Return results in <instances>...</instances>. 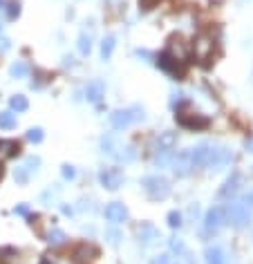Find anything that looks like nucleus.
I'll return each instance as SVG.
<instances>
[{
    "label": "nucleus",
    "mask_w": 253,
    "mask_h": 264,
    "mask_svg": "<svg viewBox=\"0 0 253 264\" xmlns=\"http://www.w3.org/2000/svg\"><path fill=\"white\" fill-rule=\"evenodd\" d=\"M101 148H103L105 155H110L119 164H132L137 159V148L132 143H123L115 134H108V137L101 139Z\"/></svg>",
    "instance_id": "1"
},
{
    "label": "nucleus",
    "mask_w": 253,
    "mask_h": 264,
    "mask_svg": "<svg viewBox=\"0 0 253 264\" xmlns=\"http://www.w3.org/2000/svg\"><path fill=\"white\" fill-rule=\"evenodd\" d=\"M144 108L142 105H130V108H123V110H115L110 114V126L115 130H123V128L132 126V123L144 121Z\"/></svg>",
    "instance_id": "2"
},
{
    "label": "nucleus",
    "mask_w": 253,
    "mask_h": 264,
    "mask_svg": "<svg viewBox=\"0 0 253 264\" xmlns=\"http://www.w3.org/2000/svg\"><path fill=\"white\" fill-rule=\"evenodd\" d=\"M142 186L146 190V195H148L150 199H155V201H161V199H166L168 195H171V182H168L166 177H161V175H148V177H144L142 179Z\"/></svg>",
    "instance_id": "3"
},
{
    "label": "nucleus",
    "mask_w": 253,
    "mask_h": 264,
    "mask_svg": "<svg viewBox=\"0 0 253 264\" xmlns=\"http://www.w3.org/2000/svg\"><path fill=\"white\" fill-rule=\"evenodd\" d=\"M233 161V153L227 148V145H209V157H206V168L211 172H220L227 170Z\"/></svg>",
    "instance_id": "4"
},
{
    "label": "nucleus",
    "mask_w": 253,
    "mask_h": 264,
    "mask_svg": "<svg viewBox=\"0 0 253 264\" xmlns=\"http://www.w3.org/2000/svg\"><path fill=\"white\" fill-rule=\"evenodd\" d=\"M224 211H227V224H231L233 228H246L251 224V211L244 201H233Z\"/></svg>",
    "instance_id": "5"
},
{
    "label": "nucleus",
    "mask_w": 253,
    "mask_h": 264,
    "mask_svg": "<svg viewBox=\"0 0 253 264\" xmlns=\"http://www.w3.org/2000/svg\"><path fill=\"white\" fill-rule=\"evenodd\" d=\"M157 65H159L164 72H168L171 76H175L177 81L184 76V58L177 56L175 52H171V49H166V52L159 54V63Z\"/></svg>",
    "instance_id": "6"
},
{
    "label": "nucleus",
    "mask_w": 253,
    "mask_h": 264,
    "mask_svg": "<svg viewBox=\"0 0 253 264\" xmlns=\"http://www.w3.org/2000/svg\"><path fill=\"white\" fill-rule=\"evenodd\" d=\"M171 166L173 170H175L177 177H188L190 172H193V159H190V148L188 150H179L177 155H173L171 159Z\"/></svg>",
    "instance_id": "7"
},
{
    "label": "nucleus",
    "mask_w": 253,
    "mask_h": 264,
    "mask_svg": "<svg viewBox=\"0 0 253 264\" xmlns=\"http://www.w3.org/2000/svg\"><path fill=\"white\" fill-rule=\"evenodd\" d=\"M99 182H101V186L108 190H119L121 184L126 182V177H123L121 168H103L99 172Z\"/></svg>",
    "instance_id": "8"
},
{
    "label": "nucleus",
    "mask_w": 253,
    "mask_h": 264,
    "mask_svg": "<svg viewBox=\"0 0 253 264\" xmlns=\"http://www.w3.org/2000/svg\"><path fill=\"white\" fill-rule=\"evenodd\" d=\"M224 226H227V211H224L222 206H213V209H209V213H206V217H204V228L206 231L217 233Z\"/></svg>",
    "instance_id": "9"
},
{
    "label": "nucleus",
    "mask_w": 253,
    "mask_h": 264,
    "mask_svg": "<svg viewBox=\"0 0 253 264\" xmlns=\"http://www.w3.org/2000/svg\"><path fill=\"white\" fill-rule=\"evenodd\" d=\"M103 215H105V220H108L110 224H121V222L128 220V209L121 204V201H112V204L105 206Z\"/></svg>",
    "instance_id": "10"
},
{
    "label": "nucleus",
    "mask_w": 253,
    "mask_h": 264,
    "mask_svg": "<svg viewBox=\"0 0 253 264\" xmlns=\"http://www.w3.org/2000/svg\"><path fill=\"white\" fill-rule=\"evenodd\" d=\"M240 186H242V175H240V172H231V177L224 182V186L217 190V195H220V199H229L238 193Z\"/></svg>",
    "instance_id": "11"
},
{
    "label": "nucleus",
    "mask_w": 253,
    "mask_h": 264,
    "mask_svg": "<svg viewBox=\"0 0 253 264\" xmlns=\"http://www.w3.org/2000/svg\"><path fill=\"white\" fill-rule=\"evenodd\" d=\"M177 121L182 123L184 128H190V130H202V128L209 126V119L202 114H186V112H177Z\"/></svg>",
    "instance_id": "12"
},
{
    "label": "nucleus",
    "mask_w": 253,
    "mask_h": 264,
    "mask_svg": "<svg viewBox=\"0 0 253 264\" xmlns=\"http://www.w3.org/2000/svg\"><path fill=\"white\" fill-rule=\"evenodd\" d=\"M103 94H105V85H103V81L94 78V81H90V83H88V87H86V99L90 101V103H99V101L103 99Z\"/></svg>",
    "instance_id": "13"
},
{
    "label": "nucleus",
    "mask_w": 253,
    "mask_h": 264,
    "mask_svg": "<svg viewBox=\"0 0 253 264\" xmlns=\"http://www.w3.org/2000/svg\"><path fill=\"white\" fill-rule=\"evenodd\" d=\"M137 238H139V242L142 244H153V242H157L159 240V231L153 226V224H142V226L137 228Z\"/></svg>",
    "instance_id": "14"
},
{
    "label": "nucleus",
    "mask_w": 253,
    "mask_h": 264,
    "mask_svg": "<svg viewBox=\"0 0 253 264\" xmlns=\"http://www.w3.org/2000/svg\"><path fill=\"white\" fill-rule=\"evenodd\" d=\"M204 257H206V264H229V255L222 246H209Z\"/></svg>",
    "instance_id": "15"
},
{
    "label": "nucleus",
    "mask_w": 253,
    "mask_h": 264,
    "mask_svg": "<svg viewBox=\"0 0 253 264\" xmlns=\"http://www.w3.org/2000/svg\"><path fill=\"white\" fill-rule=\"evenodd\" d=\"M99 251L94 249V246H90V244H81V246H76V251H74V260L78 264H86L90 262L92 257H97Z\"/></svg>",
    "instance_id": "16"
},
{
    "label": "nucleus",
    "mask_w": 253,
    "mask_h": 264,
    "mask_svg": "<svg viewBox=\"0 0 253 264\" xmlns=\"http://www.w3.org/2000/svg\"><path fill=\"white\" fill-rule=\"evenodd\" d=\"M206 157H209V145H206V143H200V145H195V148H190V159H193L195 168L204 166Z\"/></svg>",
    "instance_id": "17"
},
{
    "label": "nucleus",
    "mask_w": 253,
    "mask_h": 264,
    "mask_svg": "<svg viewBox=\"0 0 253 264\" xmlns=\"http://www.w3.org/2000/svg\"><path fill=\"white\" fill-rule=\"evenodd\" d=\"M9 108L14 114H18V112H25L27 108H30V101H27L25 94H14V97L9 99Z\"/></svg>",
    "instance_id": "18"
},
{
    "label": "nucleus",
    "mask_w": 253,
    "mask_h": 264,
    "mask_svg": "<svg viewBox=\"0 0 253 264\" xmlns=\"http://www.w3.org/2000/svg\"><path fill=\"white\" fill-rule=\"evenodd\" d=\"M175 143H177V134H175V132H171V130L161 132L159 137H157V148L173 150V145H175Z\"/></svg>",
    "instance_id": "19"
},
{
    "label": "nucleus",
    "mask_w": 253,
    "mask_h": 264,
    "mask_svg": "<svg viewBox=\"0 0 253 264\" xmlns=\"http://www.w3.org/2000/svg\"><path fill=\"white\" fill-rule=\"evenodd\" d=\"M115 45H117V38L115 36H105L103 41H101V58L110 61L112 52H115Z\"/></svg>",
    "instance_id": "20"
},
{
    "label": "nucleus",
    "mask_w": 253,
    "mask_h": 264,
    "mask_svg": "<svg viewBox=\"0 0 253 264\" xmlns=\"http://www.w3.org/2000/svg\"><path fill=\"white\" fill-rule=\"evenodd\" d=\"M20 153V145L18 141L9 139V141H0V157H14Z\"/></svg>",
    "instance_id": "21"
},
{
    "label": "nucleus",
    "mask_w": 253,
    "mask_h": 264,
    "mask_svg": "<svg viewBox=\"0 0 253 264\" xmlns=\"http://www.w3.org/2000/svg\"><path fill=\"white\" fill-rule=\"evenodd\" d=\"M16 123H18V119H16V114L11 110L0 112V128H3V130H14Z\"/></svg>",
    "instance_id": "22"
},
{
    "label": "nucleus",
    "mask_w": 253,
    "mask_h": 264,
    "mask_svg": "<svg viewBox=\"0 0 253 264\" xmlns=\"http://www.w3.org/2000/svg\"><path fill=\"white\" fill-rule=\"evenodd\" d=\"M90 49H92V32L83 30L81 36H78V52H81V54H90Z\"/></svg>",
    "instance_id": "23"
},
{
    "label": "nucleus",
    "mask_w": 253,
    "mask_h": 264,
    "mask_svg": "<svg viewBox=\"0 0 253 264\" xmlns=\"http://www.w3.org/2000/svg\"><path fill=\"white\" fill-rule=\"evenodd\" d=\"M9 74L14 78H25L27 74H30V65H27L25 61H16V63L9 67Z\"/></svg>",
    "instance_id": "24"
},
{
    "label": "nucleus",
    "mask_w": 253,
    "mask_h": 264,
    "mask_svg": "<svg viewBox=\"0 0 253 264\" xmlns=\"http://www.w3.org/2000/svg\"><path fill=\"white\" fill-rule=\"evenodd\" d=\"M171 159H173V150H164V148H157V153H155V164L159 166V168H164L171 164Z\"/></svg>",
    "instance_id": "25"
},
{
    "label": "nucleus",
    "mask_w": 253,
    "mask_h": 264,
    "mask_svg": "<svg viewBox=\"0 0 253 264\" xmlns=\"http://www.w3.org/2000/svg\"><path fill=\"white\" fill-rule=\"evenodd\" d=\"M65 240H67V235H65V231H61V228H52V231L47 233V242L52 246H61Z\"/></svg>",
    "instance_id": "26"
},
{
    "label": "nucleus",
    "mask_w": 253,
    "mask_h": 264,
    "mask_svg": "<svg viewBox=\"0 0 253 264\" xmlns=\"http://www.w3.org/2000/svg\"><path fill=\"white\" fill-rule=\"evenodd\" d=\"M45 139V132L41 130V128H30L27 130V141H32V143H41Z\"/></svg>",
    "instance_id": "27"
},
{
    "label": "nucleus",
    "mask_w": 253,
    "mask_h": 264,
    "mask_svg": "<svg viewBox=\"0 0 253 264\" xmlns=\"http://www.w3.org/2000/svg\"><path fill=\"white\" fill-rule=\"evenodd\" d=\"M22 166H25L27 172H36L38 166H41V159H38V157H27L25 164H22Z\"/></svg>",
    "instance_id": "28"
},
{
    "label": "nucleus",
    "mask_w": 253,
    "mask_h": 264,
    "mask_svg": "<svg viewBox=\"0 0 253 264\" xmlns=\"http://www.w3.org/2000/svg\"><path fill=\"white\" fill-rule=\"evenodd\" d=\"M14 179H16L18 184H27V182H30V172L25 170V166L16 168V170H14Z\"/></svg>",
    "instance_id": "29"
},
{
    "label": "nucleus",
    "mask_w": 253,
    "mask_h": 264,
    "mask_svg": "<svg viewBox=\"0 0 253 264\" xmlns=\"http://www.w3.org/2000/svg\"><path fill=\"white\" fill-rule=\"evenodd\" d=\"M168 226H171V228H179V226H182V215H179L177 211L168 213Z\"/></svg>",
    "instance_id": "30"
},
{
    "label": "nucleus",
    "mask_w": 253,
    "mask_h": 264,
    "mask_svg": "<svg viewBox=\"0 0 253 264\" xmlns=\"http://www.w3.org/2000/svg\"><path fill=\"white\" fill-rule=\"evenodd\" d=\"M61 172H63V179H67V182H72V179L76 177V170H74V166H70V164H65L63 168H61Z\"/></svg>",
    "instance_id": "31"
},
{
    "label": "nucleus",
    "mask_w": 253,
    "mask_h": 264,
    "mask_svg": "<svg viewBox=\"0 0 253 264\" xmlns=\"http://www.w3.org/2000/svg\"><path fill=\"white\" fill-rule=\"evenodd\" d=\"M157 5H159V0H139V9L142 11H150V9H155Z\"/></svg>",
    "instance_id": "32"
},
{
    "label": "nucleus",
    "mask_w": 253,
    "mask_h": 264,
    "mask_svg": "<svg viewBox=\"0 0 253 264\" xmlns=\"http://www.w3.org/2000/svg\"><path fill=\"white\" fill-rule=\"evenodd\" d=\"M5 11H7V18H11V20H14L16 18V16H18V3H7V9H5Z\"/></svg>",
    "instance_id": "33"
},
{
    "label": "nucleus",
    "mask_w": 253,
    "mask_h": 264,
    "mask_svg": "<svg viewBox=\"0 0 253 264\" xmlns=\"http://www.w3.org/2000/svg\"><path fill=\"white\" fill-rule=\"evenodd\" d=\"M105 238H108V242L112 246H117V244H119V240H121V233L119 231H108V233H105Z\"/></svg>",
    "instance_id": "34"
},
{
    "label": "nucleus",
    "mask_w": 253,
    "mask_h": 264,
    "mask_svg": "<svg viewBox=\"0 0 253 264\" xmlns=\"http://www.w3.org/2000/svg\"><path fill=\"white\" fill-rule=\"evenodd\" d=\"M171 249L175 251V253H184V244L179 242V240H171Z\"/></svg>",
    "instance_id": "35"
},
{
    "label": "nucleus",
    "mask_w": 253,
    "mask_h": 264,
    "mask_svg": "<svg viewBox=\"0 0 253 264\" xmlns=\"http://www.w3.org/2000/svg\"><path fill=\"white\" fill-rule=\"evenodd\" d=\"M11 47V41H9V38H0V52H7V49Z\"/></svg>",
    "instance_id": "36"
},
{
    "label": "nucleus",
    "mask_w": 253,
    "mask_h": 264,
    "mask_svg": "<svg viewBox=\"0 0 253 264\" xmlns=\"http://www.w3.org/2000/svg\"><path fill=\"white\" fill-rule=\"evenodd\" d=\"M14 213H16V215H30V209H27L25 204H20V206H16V209H14Z\"/></svg>",
    "instance_id": "37"
},
{
    "label": "nucleus",
    "mask_w": 253,
    "mask_h": 264,
    "mask_svg": "<svg viewBox=\"0 0 253 264\" xmlns=\"http://www.w3.org/2000/svg\"><path fill=\"white\" fill-rule=\"evenodd\" d=\"M153 264H171V257L168 255H157L153 260Z\"/></svg>",
    "instance_id": "38"
},
{
    "label": "nucleus",
    "mask_w": 253,
    "mask_h": 264,
    "mask_svg": "<svg viewBox=\"0 0 253 264\" xmlns=\"http://www.w3.org/2000/svg\"><path fill=\"white\" fill-rule=\"evenodd\" d=\"M244 148H246V153H253V134H251V137H249V139H246Z\"/></svg>",
    "instance_id": "39"
},
{
    "label": "nucleus",
    "mask_w": 253,
    "mask_h": 264,
    "mask_svg": "<svg viewBox=\"0 0 253 264\" xmlns=\"http://www.w3.org/2000/svg\"><path fill=\"white\" fill-rule=\"evenodd\" d=\"M244 204H251V206H253V190H251L249 195H246V201H244Z\"/></svg>",
    "instance_id": "40"
},
{
    "label": "nucleus",
    "mask_w": 253,
    "mask_h": 264,
    "mask_svg": "<svg viewBox=\"0 0 253 264\" xmlns=\"http://www.w3.org/2000/svg\"><path fill=\"white\" fill-rule=\"evenodd\" d=\"M5 9H7V3H5V0H0V14H5Z\"/></svg>",
    "instance_id": "41"
},
{
    "label": "nucleus",
    "mask_w": 253,
    "mask_h": 264,
    "mask_svg": "<svg viewBox=\"0 0 253 264\" xmlns=\"http://www.w3.org/2000/svg\"><path fill=\"white\" fill-rule=\"evenodd\" d=\"M0 177H3V166H0Z\"/></svg>",
    "instance_id": "42"
},
{
    "label": "nucleus",
    "mask_w": 253,
    "mask_h": 264,
    "mask_svg": "<svg viewBox=\"0 0 253 264\" xmlns=\"http://www.w3.org/2000/svg\"><path fill=\"white\" fill-rule=\"evenodd\" d=\"M0 27H3V22H0Z\"/></svg>",
    "instance_id": "43"
}]
</instances>
